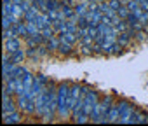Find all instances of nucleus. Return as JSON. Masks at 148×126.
<instances>
[{"instance_id": "f257e3e1", "label": "nucleus", "mask_w": 148, "mask_h": 126, "mask_svg": "<svg viewBox=\"0 0 148 126\" xmlns=\"http://www.w3.org/2000/svg\"><path fill=\"white\" fill-rule=\"evenodd\" d=\"M45 112H44V121H52L54 114L58 112V89L52 88V84H47L45 88Z\"/></svg>"}, {"instance_id": "f03ea898", "label": "nucleus", "mask_w": 148, "mask_h": 126, "mask_svg": "<svg viewBox=\"0 0 148 126\" xmlns=\"http://www.w3.org/2000/svg\"><path fill=\"white\" fill-rule=\"evenodd\" d=\"M68 100H70V86L66 82H61L58 86V114L61 117H68L71 114Z\"/></svg>"}, {"instance_id": "7ed1b4c3", "label": "nucleus", "mask_w": 148, "mask_h": 126, "mask_svg": "<svg viewBox=\"0 0 148 126\" xmlns=\"http://www.w3.org/2000/svg\"><path fill=\"white\" fill-rule=\"evenodd\" d=\"M119 110H120V119H119V123H120V124H127L129 117H131L132 112H134V107H132L129 102H119Z\"/></svg>"}, {"instance_id": "20e7f679", "label": "nucleus", "mask_w": 148, "mask_h": 126, "mask_svg": "<svg viewBox=\"0 0 148 126\" xmlns=\"http://www.w3.org/2000/svg\"><path fill=\"white\" fill-rule=\"evenodd\" d=\"M4 49H5V53H9V54L16 53L18 49H21V42H19V39H18V37H12V39L4 40Z\"/></svg>"}, {"instance_id": "39448f33", "label": "nucleus", "mask_w": 148, "mask_h": 126, "mask_svg": "<svg viewBox=\"0 0 148 126\" xmlns=\"http://www.w3.org/2000/svg\"><path fill=\"white\" fill-rule=\"evenodd\" d=\"M145 123H148V116L145 112H139V110H134L127 121V124H145Z\"/></svg>"}, {"instance_id": "423d86ee", "label": "nucleus", "mask_w": 148, "mask_h": 126, "mask_svg": "<svg viewBox=\"0 0 148 126\" xmlns=\"http://www.w3.org/2000/svg\"><path fill=\"white\" fill-rule=\"evenodd\" d=\"M12 30H14V33H16V37H28V26H26V21L23 23V21H18V23H14L12 25Z\"/></svg>"}, {"instance_id": "0eeeda50", "label": "nucleus", "mask_w": 148, "mask_h": 126, "mask_svg": "<svg viewBox=\"0 0 148 126\" xmlns=\"http://www.w3.org/2000/svg\"><path fill=\"white\" fill-rule=\"evenodd\" d=\"M120 119V110H119V103H113L108 110V116H106V123H119Z\"/></svg>"}, {"instance_id": "6e6552de", "label": "nucleus", "mask_w": 148, "mask_h": 126, "mask_svg": "<svg viewBox=\"0 0 148 126\" xmlns=\"http://www.w3.org/2000/svg\"><path fill=\"white\" fill-rule=\"evenodd\" d=\"M38 14H40V9H38L37 6H33V4H32V7L25 12V21H35Z\"/></svg>"}, {"instance_id": "1a4fd4ad", "label": "nucleus", "mask_w": 148, "mask_h": 126, "mask_svg": "<svg viewBox=\"0 0 148 126\" xmlns=\"http://www.w3.org/2000/svg\"><path fill=\"white\" fill-rule=\"evenodd\" d=\"M59 37L64 39V40L70 42V44H75L77 40H80V37H79L77 32H64V33H59Z\"/></svg>"}, {"instance_id": "9d476101", "label": "nucleus", "mask_w": 148, "mask_h": 126, "mask_svg": "<svg viewBox=\"0 0 148 126\" xmlns=\"http://www.w3.org/2000/svg\"><path fill=\"white\" fill-rule=\"evenodd\" d=\"M4 123H5V124H16V123H21V114H18V112L5 114V116H4Z\"/></svg>"}, {"instance_id": "9b49d317", "label": "nucleus", "mask_w": 148, "mask_h": 126, "mask_svg": "<svg viewBox=\"0 0 148 126\" xmlns=\"http://www.w3.org/2000/svg\"><path fill=\"white\" fill-rule=\"evenodd\" d=\"M25 58H26V53H25L23 49H18L16 53H12V54H11V60H12L14 65H19V63H23V61H25Z\"/></svg>"}, {"instance_id": "f8f14e48", "label": "nucleus", "mask_w": 148, "mask_h": 126, "mask_svg": "<svg viewBox=\"0 0 148 126\" xmlns=\"http://www.w3.org/2000/svg\"><path fill=\"white\" fill-rule=\"evenodd\" d=\"M40 33H42V37H44V40H45V42H47V40H51L54 35H58L52 25H51V26H45V28H42V30H40Z\"/></svg>"}, {"instance_id": "ddd939ff", "label": "nucleus", "mask_w": 148, "mask_h": 126, "mask_svg": "<svg viewBox=\"0 0 148 126\" xmlns=\"http://www.w3.org/2000/svg\"><path fill=\"white\" fill-rule=\"evenodd\" d=\"M71 46H73V44H70V42H66L64 39L59 37V47H58V51H59L61 54H70V53H71Z\"/></svg>"}, {"instance_id": "4468645a", "label": "nucleus", "mask_w": 148, "mask_h": 126, "mask_svg": "<svg viewBox=\"0 0 148 126\" xmlns=\"http://www.w3.org/2000/svg\"><path fill=\"white\" fill-rule=\"evenodd\" d=\"M73 7H75V14L77 16H84L89 11V2H86V0H84V2H79L77 6H73Z\"/></svg>"}, {"instance_id": "2eb2a0df", "label": "nucleus", "mask_w": 148, "mask_h": 126, "mask_svg": "<svg viewBox=\"0 0 148 126\" xmlns=\"http://www.w3.org/2000/svg\"><path fill=\"white\" fill-rule=\"evenodd\" d=\"M26 26H28V37H35L40 33V28L37 26V23L33 21H26Z\"/></svg>"}, {"instance_id": "dca6fc26", "label": "nucleus", "mask_w": 148, "mask_h": 126, "mask_svg": "<svg viewBox=\"0 0 148 126\" xmlns=\"http://www.w3.org/2000/svg\"><path fill=\"white\" fill-rule=\"evenodd\" d=\"M14 23H18V21H16V18H14L12 14H7V16L2 18V26H4V28H11Z\"/></svg>"}, {"instance_id": "f3484780", "label": "nucleus", "mask_w": 148, "mask_h": 126, "mask_svg": "<svg viewBox=\"0 0 148 126\" xmlns=\"http://www.w3.org/2000/svg\"><path fill=\"white\" fill-rule=\"evenodd\" d=\"M47 47H49V51H56L59 47V35H54L51 40H47Z\"/></svg>"}, {"instance_id": "a211bd4d", "label": "nucleus", "mask_w": 148, "mask_h": 126, "mask_svg": "<svg viewBox=\"0 0 148 126\" xmlns=\"http://www.w3.org/2000/svg\"><path fill=\"white\" fill-rule=\"evenodd\" d=\"M122 47H124L122 44H119V42H115V44H112V46L108 47V51H106V53H108V54H119V53L122 51Z\"/></svg>"}, {"instance_id": "6ab92c4d", "label": "nucleus", "mask_w": 148, "mask_h": 126, "mask_svg": "<svg viewBox=\"0 0 148 126\" xmlns=\"http://www.w3.org/2000/svg\"><path fill=\"white\" fill-rule=\"evenodd\" d=\"M12 7H14V4L11 2V0L4 2V7H2V14H4V16H7V14H12Z\"/></svg>"}, {"instance_id": "aec40b11", "label": "nucleus", "mask_w": 148, "mask_h": 126, "mask_svg": "<svg viewBox=\"0 0 148 126\" xmlns=\"http://www.w3.org/2000/svg\"><path fill=\"white\" fill-rule=\"evenodd\" d=\"M108 4H110V7H112L113 11H117V12H119V9H120L122 6H125V4H122V0H108Z\"/></svg>"}, {"instance_id": "412c9836", "label": "nucleus", "mask_w": 148, "mask_h": 126, "mask_svg": "<svg viewBox=\"0 0 148 126\" xmlns=\"http://www.w3.org/2000/svg\"><path fill=\"white\" fill-rule=\"evenodd\" d=\"M12 37H16V33H14V30H12V26H11V28H4V33H2V39H4V40H7V39H12Z\"/></svg>"}, {"instance_id": "4be33fe9", "label": "nucleus", "mask_w": 148, "mask_h": 126, "mask_svg": "<svg viewBox=\"0 0 148 126\" xmlns=\"http://www.w3.org/2000/svg\"><path fill=\"white\" fill-rule=\"evenodd\" d=\"M129 14H131V11L127 9V6H122V7L119 9V16H120L122 19H127V18H129Z\"/></svg>"}, {"instance_id": "5701e85b", "label": "nucleus", "mask_w": 148, "mask_h": 126, "mask_svg": "<svg viewBox=\"0 0 148 126\" xmlns=\"http://www.w3.org/2000/svg\"><path fill=\"white\" fill-rule=\"evenodd\" d=\"M37 47H30L28 51H26V56H30V58H33V60H37L40 54H38V51H35Z\"/></svg>"}, {"instance_id": "b1692460", "label": "nucleus", "mask_w": 148, "mask_h": 126, "mask_svg": "<svg viewBox=\"0 0 148 126\" xmlns=\"http://www.w3.org/2000/svg\"><path fill=\"white\" fill-rule=\"evenodd\" d=\"M139 6L143 11H148V0H139Z\"/></svg>"}, {"instance_id": "393cba45", "label": "nucleus", "mask_w": 148, "mask_h": 126, "mask_svg": "<svg viewBox=\"0 0 148 126\" xmlns=\"http://www.w3.org/2000/svg\"><path fill=\"white\" fill-rule=\"evenodd\" d=\"M63 6H73V0H61Z\"/></svg>"}, {"instance_id": "a878e982", "label": "nucleus", "mask_w": 148, "mask_h": 126, "mask_svg": "<svg viewBox=\"0 0 148 126\" xmlns=\"http://www.w3.org/2000/svg\"><path fill=\"white\" fill-rule=\"evenodd\" d=\"M11 2H12V4H16V6H21L25 0H11Z\"/></svg>"}, {"instance_id": "bb28decb", "label": "nucleus", "mask_w": 148, "mask_h": 126, "mask_svg": "<svg viewBox=\"0 0 148 126\" xmlns=\"http://www.w3.org/2000/svg\"><path fill=\"white\" fill-rule=\"evenodd\" d=\"M143 28H145V32H146V33H148V23H146V25H145V26H143Z\"/></svg>"}, {"instance_id": "cd10ccee", "label": "nucleus", "mask_w": 148, "mask_h": 126, "mask_svg": "<svg viewBox=\"0 0 148 126\" xmlns=\"http://www.w3.org/2000/svg\"><path fill=\"white\" fill-rule=\"evenodd\" d=\"M28 2H32V4H33V2H35V0H28Z\"/></svg>"}, {"instance_id": "c85d7f7f", "label": "nucleus", "mask_w": 148, "mask_h": 126, "mask_svg": "<svg viewBox=\"0 0 148 126\" xmlns=\"http://www.w3.org/2000/svg\"><path fill=\"white\" fill-rule=\"evenodd\" d=\"M4 2H7V0H4Z\"/></svg>"}]
</instances>
